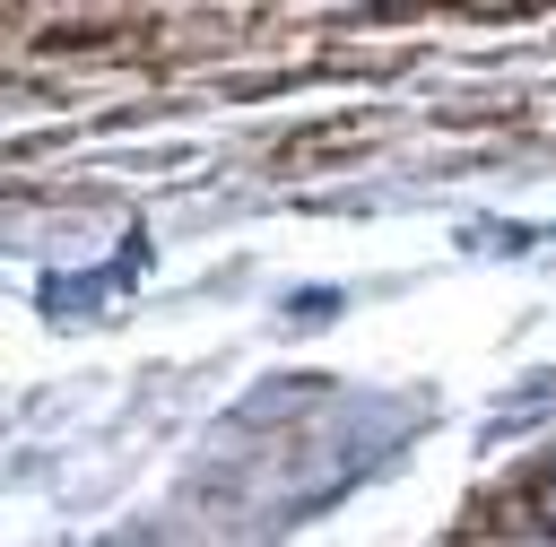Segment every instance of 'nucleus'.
Masks as SVG:
<instances>
[{"label":"nucleus","mask_w":556,"mask_h":547,"mask_svg":"<svg viewBox=\"0 0 556 547\" xmlns=\"http://www.w3.org/2000/svg\"><path fill=\"white\" fill-rule=\"evenodd\" d=\"M434 547H556V425H547L521 460H504V469L443 521Z\"/></svg>","instance_id":"1"}]
</instances>
